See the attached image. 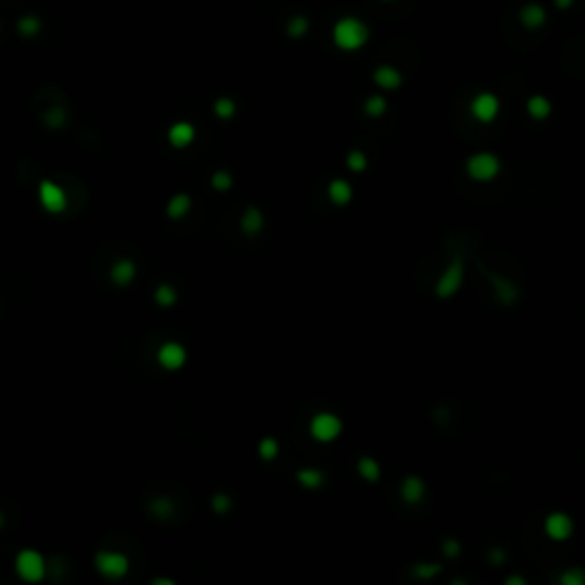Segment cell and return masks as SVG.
Listing matches in <instances>:
<instances>
[{"instance_id": "cell-1", "label": "cell", "mask_w": 585, "mask_h": 585, "mask_svg": "<svg viewBox=\"0 0 585 585\" xmlns=\"http://www.w3.org/2000/svg\"><path fill=\"white\" fill-rule=\"evenodd\" d=\"M370 39V28L366 21H361L359 16H341L332 28V41L334 46L343 53H357L361 51Z\"/></svg>"}, {"instance_id": "cell-2", "label": "cell", "mask_w": 585, "mask_h": 585, "mask_svg": "<svg viewBox=\"0 0 585 585\" xmlns=\"http://www.w3.org/2000/svg\"><path fill=\"white\" fill-rule=\"evenodd\" d=\"M14 574L23 583H41L46 579V558L37 549H21L14 556Z\"/></svg>"}, {"instance_id": "cell-3", "label": "cell", "mask_w": 585, "mask_h": 585, "mask_svg": "<svg viewBox=\"0 0 585 585\" xmlns=\"http://www.w3.org/2000/svg\"><path fill=\"white\" fill-rule=\"evenodd\" d=\"M37 202L46 213L51 215H60V213L67 211L69 206V197L64 192V188L60 183H55L51 178H44L37 185Z\"/></svg>"}, {"instance_id": "cell-4", "label": "cell", "mask_w": 585, "mask_h": 585, "mask_svg": "<svg viewBox=\"0 0 585 585\" xmlns=\"http://www.w3.org/2000/svg\"><path fill=\"white\" fill-rule=\"evenodd\" d=\"M462 282H464V259L459 257V254H455L434 286L436 298H453V295L459 291Z\"/></svg>"}, {"instance_id": "cell-5", "label": "cell", "mask_w": 585, "mask_h": 585, "mask_svg": "<svg viewBox=\"0 0 585 585\" xmlns=\"http://www.w3.org/2000/svg\"><path fill=\"white\" fill-rule=\"evenodd\" d=\"M94 567L105 579H121L128 574V558L117 551H98L94 556Z\"/></svg>"}, {"instance_id": "cell-6", "label": "cell", "mask_w": 585, "mask_h": 585, "mask_svg": "<svg viewBox=\"0 0 585 585\" xmlns=\"http://www.w3.org/2000/svg\"><path fill=\"white\" fill-rule=\"evenodd\" d=\"M466 172L473 181H492L501 172V160L494 153H476L466 160Z\"/></svg>"}, {"instance_id": "cell-7", "label": "cell", "mask_w": 585, "mask_h": 585, "mask_svg": "<svg viewBox=\"0 0 585 585\" xmlns=\"http://www.w3.org/2000/svg\"><path fill=\"white\" fill-rule=\"evenodd\" d=\"M309 430H311L313 439H318V441H334L336 436L341 434L343 423H341V418L336 416V414L320 411V414H316V416L311 418Z\"/></svg>"}, {"instance_id": "cell-8", "label": "cell", "mask_w": 585, "mask_h": 585, "mask_svg": "<svg viewBox=\"0 0 585 585\" xmlns=\"http://www.w3.org/2000/svg\"><path fill=\"white\" fill-rule=\"evenodd\" d=\"M469 110H471V117L483 121V123H489L499 117L501 112V101L496 94L492 92H480L471 98V105H469Z\"/></svg>"}, {"instance_id": "cell-9", "label": "cell", "mask_w": 585, "mask_h": 585, "mask_svg": "<svg viewBox=\"0 0 585 585\" xmlns=\"http://www.w3.org/2000/svg\"><path fill=\"white\" fill-rule=\"evenodd\" d=\"M547 21H549V12H547V7L540 3H526V5H522V10H519V23H522L526 30L545 28Z\"/></svg>"}, {"instance_id": "cell-10", "label": "cell", "mask_w": 585, "mask_h": 585, "mask_svg": "<svg viewBox=\"0 0 585 585\" xmlns=\"http://www.w3.org/2000/svg\"><path fill=\"white\" fill-rule=\"evenodd\" d=\"M545 531H547V535H549L551 540L563 542V540H567L572 535L574 522L565 512H554V515H549L545 519Z\"/></svg>"}, {"instance_id": "cell-11", "label": "cell", "mask_w": 585, "mask_h": 585, "mask_svg": "<svg viewBox=\"0 0 585 585\" xmlns=\"http://www.w3.org/2000/svg\"><path fill=\"white\" fill-rule=\"evenodd\" d=\"M185 359H188V354H185V348L181 343L169 341L158 350V364L162 368H167V370H178L185 364Z\"/></svg>"}, {"instance_id": "cell-12", "label": "cell", "mask_w": 585, "mask_h": 585, "mask_svg": "<svg viewBox=\"0 0 585 585\" xmlns=\"http://www.w3.org/2000/svg\"><path fill=\"white\" fill-rule=\"evenodd\" d=\"M373 82L380 89H384V92H393V89H398L402 85V73L393 64H380L373 71Z\"/></svg>"}, {"instance_id": "cell-13", "label": "cell", "mask_w": 585, "mask_h": 585, "mask_svg": "<svg viewBox=\"0 0 585 585\" xmlns=\"http://www.w3.org/2000/svg\"><path fill=\"white\" fill-rule=\"evenodd\" d=\"M195 126L190 121H176L174 126L167 130V139L174 149H185L195 142Z\"/></svg>"}, {"instance_id": "cell-14", "label": "cell", "mask_w": 585, "mask_h": 585, "mask_svg": "<svg viewBox=\"0 0 585 585\" xmlns=\"http://www.w3.org/2000/svg\"><path fill=\"white\" fill-rule=\"evenodd\" d=\"M400 496L405 503L414 506L425 496V483L418 476H407L400 485Z\"/></svg>"}, {"instance_id": "cell-15", "label": "cell", "mask_w": 585, "mask_h": 585, "mask_svg": "<svg viewBox=\"0 0 585 585\" xmlns=\"http://www.w3.org/2000/svg\"><path fill=\"white\" fill-rule=\"evenodd\" d=\"M135 275H137V268L130 259H121L110 268V282L114 286H128L135 279Z\"/></svg>"}, {"instance_id": "cell-16", "label": "cell", "mask_w": 585, "mask_h": 585, "mask_svg": "<svg viewBox=\"0 0 585 585\" xmlns=\"http://www.w3.org/2000/svg\"><path fill=\"white\" fill-rule=\"evenodd\" d=\"M41 30H44V23H41V19L35 14H23L21 19L16 21V32H19L23 39L37 37Z\"/></svg>"}, {"instance_id": "cell-17", "label": "cell", "mask_w": 585, "mask_h": 585, "mask_svg": "<svg viewBox=\"0 0 585 585\" xmlns=\"http://www.w3.org/2000/svg\"><path fill=\"white\" fill-rule=\"evenodd\" d=\"M241 227L247 236H257L263 229V213L257 208V206H247V211L243 213Z\"/></svg>"}, {"instance_id": "cell-18", "label": "cell", "mask_w": 585, "mask_h": 585, "mask_svg": "<svg viewBox=\"0 0 585 585\" xmlns=\"http://www.w3.org/2000/svg\"><path fill=\"white\" fill-rule=\"evenodd\" d=\"M526 110H529V114L533 119H538V121H542V119H547L549 114H551V101L547 96H542V94H535V96H531L529 101H526Z\"/></svg>"}, {"instance_id": "cell-19", "label": "cell", "mask_w": 585, "mask_h": 585, "mask_svg": "<svg viewBox=\"0 0 585 585\" xmlns=\"http://www.w3.org/2000/svg\"><path fill=\"white\" fill-rule=\"evenodd\" d=\"M327 192H329V199H332L336 206H345V204H350V199H352V188H350V183H345L343 178L332 181Z\"/></svg>"}, {"instance_id": "cell-20", "label": "cell", "mask_w": 585, "mask_h": 585, "mask_svg": "<svg viewBox=\"0 0 585 585\" xmlns=\"http://www.w3.org/2000/svg\"><path fill=\"white\" fill-rule=\"evenodd\" d=\"M309 28H311V21L307 19V16H304V14H295L286 23V35L293 37V39H302L309 32Z\"/></svg>"}, {"instance_id": "cell-21", "label": "cell", "mask_w": 585, "mask_h": 585, "mask_svg": "<svg viewBox=\"0 0 585 585\" xmlns=\"http://www.w3.org/2000/svg\"><path fill=\"white\" fill-rule=\"evenodd\" d=\"M190 206H192L190 195H174L172 202L167 204V215L172 220H181L188 211H190Z\"/></svg>"}, {"instance_id": "cell-22", "label": "cell", "mask_w": 585, "mask_h": 585, "mask_svg": "<svg viewBox=\"0 0 585 585\" xmlns=\"http://www.w3.org/2000/svg\"><path fill=\"white\" fill-rule=\"evenodd\" d=\"M357 471H359V476L364 478V480H368V483L380 480V464H377L373 457H361L359 464H357Z\"/></svg>"}, {"instance_id": "cell-23", "label": "cell", "mask_w": 585, "mask_h": 585, "mask_svg": "<svg viewBox=\"0 0 585 585\" xmlns=\"http://www.w3.org/2000/svg\"><path fill=\"white\" fill-rule=\"evenodd\" d=\"M298 480L304 485V487L316 489V487H320V485L325 483V476H323V471H318V469H300V471H298Z\"/></svg>"}, {"instance_id": "cell-24", "label": "cell", "mask_w": 585, "mask_h": 585, "mask_svg": "<svg viewBox=\"0 0 585 585\" xmlns=\"http://www.w3.org/2000/svg\"><path fill=\"white\" fill-rule=\"evenodd\" d=\"M213 112H215V117H220V119H231L236 114V103L229 96H220V98H215V103H213Z\"/></svg>"}, {"instance_id": "cell-25", "label": "cell", "mask_w": 585, "mask_h": 585, "mask_svg": "<svg viewBox=\"0 0 585 585\" xmlns=\"http://www.w3.org/2000/svg\"><path fill=\"white\" fill-rule=\"evenodd\" d=\"M489 279H492V284L496 286V293H499L501 302L510 304V302L517 300V288L512 284H506L503 279H499V277H489Z\"/></svg>"}, {"instance_id": "cell-26", "label": "cell", "mask_w": 585, "mask_h": 585, "mask_svg": "<svg viewBox=\"0 0 585 585\" xmlns=\"http://www.w3.org/2000/svg\"><path fill=\"white\" fill-rule=\"evenodd\" d=\"M386 108H389V103H386V98L384 96H370L368 101L364 103V110L368 117H382V114L386 112Z\"/></svg>"}, {"instance_id": "cell-27", "label": "cell", "mask_w": 585, "mask_h": 585, "mask_svg": "<svg viewBox=\"0 0 585 585\" xmlns=\"http://www.w3.org/2000/svg\"><path fill=\"white\" fill-rule=\"evenodd\" d=\"M155 302H158L160 307H172V304L176 302V291L169 284H160L155 288Z\"/></svg>"}, {"instance_id": "cell-28", "label": "cell", "mask_w": 585, "mask_h": 585, "mask_svg": "<svg viewBox=\"0 0 585 585\" xmlns=\"http://www.w3.org/2000/svg\"><path fill=\"white\" fill-rule=\"evenodd\" d=\"M259 453H261V457L266 459V462H270V459H275L277 457V453H279V443L275 439H270V436H266L261 443H259Z\"/></svg>"}, {"instance_id": "cell-29", "label": "cell", "mask_w": 585, "mask_h": 585, "mask_svg": "<svg viewBox=\"0 0 585 585\" xmlns=\"http://www.w3.org/2000/svg\"><path fill=\"white\" fill-rule=\"evenodd\" d=\"M151 512H153L155 517H158V519H169L172 512H174V506H172L169 499H158V501H153Z\"/></svg>"}, {"instance_id": "cell-30", "label": "cell", "mask_w": 585, "mask_h": 585, "mask_svg": "<svg viewBox=\"0 0 585 585\" xmlns=\"http://www.w3.org/2000/svg\"><path fill=\"white\" fill-rule=\"evenodd\" d=\"M46 123H48L51 128H62L64 123H67V112H64L62 108L48 110V112H46Z\"/></svg>"}, {"instance_id": "cell-31", "label": "cell", "mask_w": 585, "mask_h": 585, "mask_svg": "<svg viewBox=\"0 0 585 585\" xmlns=\"http://www.w3.org/2000/svg\"><path fill=\"white\" fill-rule=\"evenodd\" d=\"M348 167L352 172H364L368 167V158L361 151H352L348 153Z\"/></svg>"}, {"instance_id": "cell-32", "label": "cell", "mask_w": 585, "mask_h": 585, "mask_svg": "<svg viewBox=\"0 0 585 585\" xmlns=\"http://www.w3.org/2000/svg\"><path fill=\"white\" fill-rule=\"evenodd\" d=\"M211 183H213V188H215V190H220V192H225V190H229V188H231V176L227 174V172H215V174H213V178H211Z\"/></svg>"}, {"instance_id": "cell-33", "label": "cell", "mask_w": 585, "mask_h": 585, "mask_svg": "<svg viewBox=\"0 0 585 585\" xmlns=\"http://www.w3.org/2000/svg\"><path fill=\"white\" fill-rule=\"evenodd\" d=\"M229 508H231V499H229V494H215V496H213V510H215L218 515H227Z\"/></svg>"}, {"instance_id": "cell-34", "label": "cell", "mask_w": 585, "mask_h": 585, "mask_svg": "<svg viewBox=\"0 0 585 585\" xmlns=\"http://www.w3.org/2000/svg\"><path fill=\"white\" fill-rule=\"evenodd\" d=\"M439 572H441L439 565H416L414 570H411V574H414L416 579H430V576L439 574Z\"/></svg>"}, {"instance_id": "cell-35", "label": "cell", "mask_w": 585, "mask_h": 585, "mask_svg": "<svg viewBox=\"0 0 585 585\" xmlns=\"http://www.w3.org/2000/svg\"><path fill=\"white\" fill-rule=\"evenodd\" d=\"M443 554H446L448 558L457 556L459 554V542L457 540H446L443 542Z\"/></svg>"}, {"instance_id": "cell-36", "label": "cell", "mask_w": 585, "mask_h": 585, "mask_svg": "<svg viewBox=\"0 0 585 585\" xmlns=\"http://www.w3.org/2000/svg\"><path fill=\"white\" fill-rule=\"evenodd\" d=\"M560 583H567V585H581V583H583V576H581V574H563V576H560Z\"/></svg>"}, {"instance_id": "cell-37", "label": "cell", "mask_w": 585, "mask_h": 585, "mask_svg": "<svg viewBox=\"0 0 585 585\" xmlns=\"http://www.w3.org/2000/svg\"><path fill=\"white\" fill-rule=\"evenodd\" d=\"M503 558H506V554H503V549H494L492 554H489V560L494 565H499V563H503Z\"/></svg>"}, {"instance_id": "cell-38", "label": "cell", "mask_w": 585, "mask_h": 585, "mask_svg": "<svg viewBox=\"0 0 585 585\" xmlns=\"http://www.w3.org/2000/svg\"><path fill=\"white\" fill-rule=\"evenodd\" d=\"M574 0H554V5L558 7V10H570Z\"/></svg>"}, {"instance_id": "cell-39", "label": "cell", "mask_w": 585, "mask_h": 585, "mask_svg": "<svg viewBox=\"0 0 585 585\" xmlns=\"http://www.w3.org/2000/svg\"><path fill=\"white\" fill-rule=\"evenodd\" d=\"M508 583H515V585H524V579H517V576H510Z\"/></svg>"}, {"instance_id": "cell-40", "label": "cell", "mask_w": 585, "mask_h": 585, "mask_svg": "<svg viewBox=\"0 0 585 585\" xmlns=\"http://www.w3.org/2000/svg\"><path fill=\"white\" fill-rule=\"evenodd\" d=\"M0 526H3V512H0Z\"/></svg>"}, {"instance_id": "cell-41", "label": "cell", "mask_w": 585, "mask_h": 585, "mask_svg": "<svg viewBox=\"0 0 585 585\" xmlns=\"http://www.w3.org/2000/svg\"><path fill=\"white\" fill-rule=\"evenodd\" d=\"M380 3H393V0H380Z\"/></svg>"}]
</instances>
